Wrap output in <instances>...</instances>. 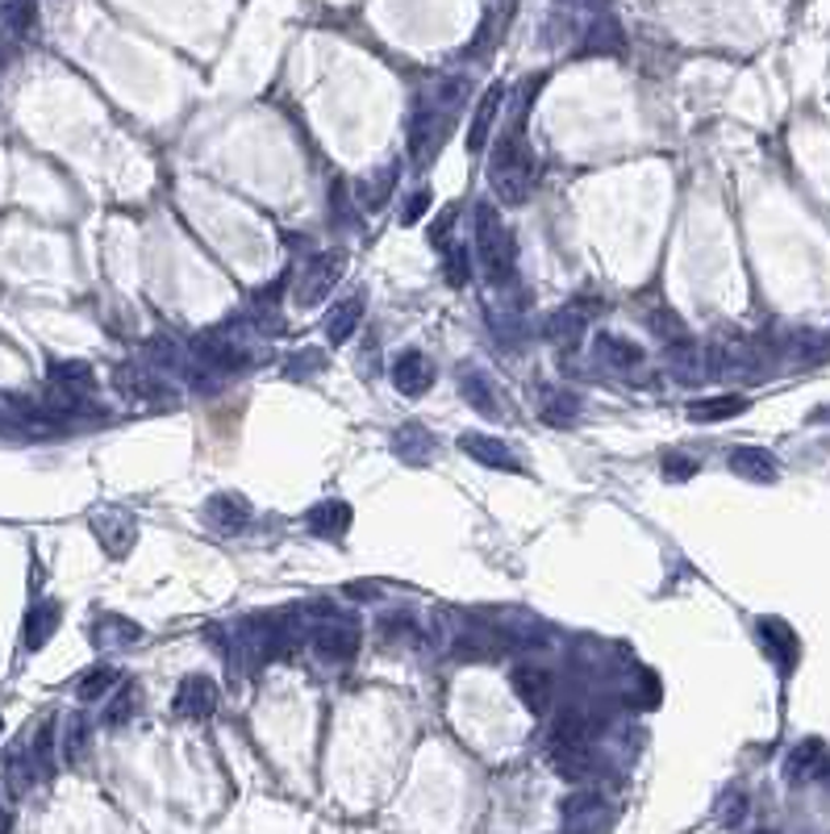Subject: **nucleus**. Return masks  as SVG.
<instances>
[{
	"label": "nucleus",
	"mask_w": 830,
	"mask_h": 834,
	"mask_svg": "<svg viewBox=\"0 0 830 834\" xmlns=\"http://www.w3.org/2000/svg\"><path fill=\"white\" fill-rule=\"evenodd\" d=\"M380 635L389 638V642H396V647H422V635H417V626L410 622V617H384L380 622Z\"/></svg>",
	"instance_id": "f704fd0d"
},
{
	"label": "nucleus",
	"mask_w": 830,
	"mask_h": 834,
	"mask_svg": "<svg viewBox=\"0 0 830 834\" xmlns=\"http://www.w3.org/2000/svg\"><path fill=\"white\" fill-rule=\"evenodd\" d=\"M647 326L656 329V338H664V343H672V347H680V343H693V338H689V329H684V322H680L672 309H652Z\"/></svg>",
	"instance_id": "473e14b6"
},
{
	"label": "nucleus",
	"mask_w": 830,
	"mask_h": 834,
	"mask_svg": "<svg viewBox=\"0 0 830 834\" xmlns=\"http://www.w3.org/2000/svg\"><path fill=\"white\" fill-rule=\"evenodd\" d=\"M822 780H827V785H830V760H827V772H822Z\"/></svg>",
	"instance_id": "a18cd8bd"
},
{
	"label": "nucleus",
	"mask_w": 830,
	"mask_h": 834,
	"mask_svg": "<svg viewBox=\"0 0 830 834\" xmlns=\"http://www.w3.org/2000/svg\"><path fill=\"white\" fill-rule=\"evenodd\" d=\"M756 635H760L764 656L788 676V672L797 668V659H802V638H797V630L788 626L785 617H760V622H756Z\"/></svg>",
	"instance_id": "39448f33"
},
{
	"label": "nucleus",
	"mask_w": 830,
	"mask_h": 834,
	"mask_svg": "<svg viewBox=\"0 0 830 834\" xmlns=\"http://www.w3.org/2000/svg\"><path fill=\"white\" fill-rule=\"evenodd\" d=\"M502 101H505V84H493V89L476 101V117H472V130H468V154H481L484 147H488V134H493V121H497V113H502Z\"/></svg>",
	"instance_id": "dca6fc26"
},
{
	"label": "nucleus",
	"mask_w": 830,
	"mask_h": 834,
	"mask_svg": "<svg viewBox=\"0 0 830 834\" xmlns=\"http://www.w3.org/2000/svg\"><path fill=\"white\" fill-rule=\"evenodd\" d=\"M509 684H514L518 702H522L530 714H546V709H551V697H555L551 672L534 668V663H518V668H514V676H509Z\"/></svg>",
	"instance_id": "6e6552de"
},
{
	"label": "nucleus",
	"mask_w": 830,
	"mask_h": 834,
	"mask_svg": "<svg viewBox=\"0 0 830 834\" xmlns=\"http://www.w3.org/2000/svg\"><path fill=\"white\" fill-rule=\"evenodd\" d=\"M92 642L96 647H130V642H138L142 638V630L134 626V622H126V617H117V614H105V617H96L92 622Z\"/></svg>",
	"instance_id": "aec40b11"
},
{
	"label": "nucleus",
	"mask_w": 830,
	"mask_h": 834,
	"mask_svg": "<svg viewBox=\"0 0 830 834\" xmlns=\"http://www.w3.org/2000/svg\"><path fill=\"white\" fill-rule=\"evenodd\" d=\"M743 409H747V396L722 393V396L693 401V405H689V417H693V421H726V417H739Z\"/></svg>",
	"instance_id": "6ab92c4d"
},
{
	"label": "nucleus",
	"mask_w": 830,
	"mask_h": 834,
	"mask_svg": "<svg viewBox=\"0 0 830 834\" xmlns=\"http://www.w3.org/2000/svg\"><path fill=\"white\" fill-rule=\"evenodd\" d=\"M534 184H539V159L530 151V142L522 134V117H518V126L505 134L493 159H488V188L505 205H526Z\"/></svg>",
	"instance_id": "f257e3e1"
},
{
	"label": "nucleus",
	"mask_w": 830,
	"mask_h": 834,
	"mask_svg": "<svg viewBox=\"0 0 830 834\" xmlns=\"http://www.w3.org/2000/svg\"><path fill=\"white\" fill-rule=\"evenodd\" d=\"M393 384H396V393H405V396L430 393V384H435V363H430L422 351H401L393 359Z\"/></svg>",
	"instance_id": "9b49d317"
},
{
	"label": "nucleus",
	"mask_w": 830,
	"mask_h": 834,
	"mask_svg": "<svg viewBox=\"0 0 830 834\" xmlns=\"http://www.w3.org/2000/svg\"><path fill=\"white\" fill-rule=\"evenodd\" d=\"M743 818H747V792L743 789L722 792V801H718V822L722 826H739Z\"/></svg>",
	"instance_id": "c9c22d12"
},
{
	"label": "nucleus",
	"mask_w": 830,
	"mask_h": 834,
	"mask_svg": "<svg viewBox=\"0 0 830 834\" xmlns=\"http://www.w3.org/2000/svg\"><path fill=\"white\" fill-rule=\"evenodd\" d=\"M472 239H476V259L488 285H509L514 280V267H518V246L514 234L505 230L497 205H476V218H472Z\"/></svg>",
	"instance_id": "f03ea898"
},
{
	"label": "nucleus",
	"mask_w": 830,
	"mask_h": 834,
	"mask_svg": "<svg viewBox=\"0 0 830 834\" xmlns=\"http://www.w3.org/2000/svg\"><path fill=\"white\" fill-rule=\"evenodd\" d=\"M38 22V9H34V0H0V25L9 30V34H30Z\"/></svg>",
	"instance_id": "c85d7f7f"
},
{
	"label": "nucleus",
	"mask_w": 830,
	"mask_h": 834,
	"mask_svg": "<svg viewBox=\"0 0 830 834\" xmlns=\"http://www.w3.org/2000/svg\"><path fill=\"white\" fill-rule=\"evenodd\" d=\"M726 463H730L735 476L756 480V484H772L781 476V463H776V455L764 451V447H735V451L726 455Z\"/></svg>",
	"instance_id": "ddd939ff"
},
{
	"label": "nucleus",
	"mask_w": 830,
	"mask_h": 834,
	"mask_svg": "<svg viewBox=\"0 0 830 834\" xmlns=\"http://www.w3.org/2000/svg\"><path fill=\"white\" fill-rule=\"evenodd\" d=\"M451 225H456V209H442V218L430 225V242H435V251H442V246L451 242Z\"/></svg>",
	"instance_id": "37998d69"
},
{
	"label": "nucleus",
	"mask_w": 830,
	"mask_h": 834,
	"mask_svg": "<svg viewBox=\"0 0 830 834\" xmlns=\"http://www.w3.org/2000/svg\"><path fill=\"white\" fill-rule=\"evenodd\" d=\"M306 526L318 534V538H343L350 530V506L347 501H318V506L306 513Z\"/></svg>",
	"instance_id": "f3484780"
},
{
	"label": "nucleus",
	"mask_w": 830,
	"mask_h": 834,
	"mask_svg": "<svg viewBox=\"0 0 830 834\" xmlns=\"http://www.w3.org/2000/svg\"><path fill=\"white\" fill-rule=\"evenodd\" d=\"M546 764L564 780H589V776L601 772V760H597L592 743H568V739H551L546 743Z\"/></svg>",
	"instance_id": "423d86ee"
},
{
	"label": "nucleus",
	"mask_w": 830,
	"mask_h": 834,
	"mask_svg": "<svg viewBox=\"0 0 830 834\" xmlns=\"http://www.w3.org/2000/svg\"><path fill=\"white\" fill-rule=\"evenodd\" d=\"M50 384H64V389H71V393H92L96 389V375H92V368L88 363H55L50 368Z\"/></svg>",
	"instance_id": "2f4dec72"
},
{
	"label": "nucleus",
	"mask_w": 830,
	"mask_h": 834,
	"mask_svg": "<svg viewBox=\"0 0 830 834\" xmlns=\"http://www.w3.org/2000/svg\"><path fill=\"white\" fill-rule=\"evenodd\" d=\"M134 709H138V688H122L113 709L105 714V726H126L134 718Z\"/></svg>",
	"instance_id": "e433bc0d"
},
{
	"label": "nucleus",
	"mask_w": 830,
	"mask_h": 834,
	"mask_svg": "<svg viewBox=\"0 0 830 834\" xmlns=\"http://www.w3.org/2000/svg\"><path fill=\"white\" fill-rule=\"evenodd\" d=\"M442 259H447V280H451L456 288L468 285V276H472V251H468L463 242L451 239L447 246H442Z\"/></svg>",
	"instance_id": "72a5a7b5"
},
{
	"label": "nucleus",
	"mask_w": 830,
	"mask_h": 834,
	"mask_svg": "<svg viewBox=\"0 0 830 834\" xmlns=\"http://www.w3.org/2000/svg\"><path fill=\"white\" fill-rule=\"evenodd\" d=\"M459 451H463V455H472L476 463H484V467H497V472H522V463L514 460V451H509L502 439L481 435V430L459 435Z\"/></svg>",
	"instance_id": "9d476101"
},
{
	"label": "nucleus",
	"mask_w": 830,
	"mask_h": 834,
	"mask_svg": "<svg viewBox=\"0 0 830 834\" xmlns=\"http://www.w3.org/2000/svg\"><path fill=\"white\" fill-rule=\"evenodd\" d=\"M543 421H551V426H576V417H580V401L572 393H564V389H551V393H543Z\"/></svg>",
	"instance_id": "bb28decb"
},
{
	"label": "nucleus",
	"mask_w": 830,
	"mask_h": 834,
	"mask_svg": "<svg viewBox=\"0 0 830 834\" xmlns=\"http://www.w3.org/2000/svg\"><path fill=\"white\" fill-rule=\"evenodd\" d=\"M585 334V309H560L543 322V338L555 347H576V338Z\"/></svg>",
	"instance_id": "a211bd4d"
},
{
	"label": "nucleus",
	"mask_w": 830,
	"mask_h": 834,
	"mask_svg": "<svg viewBox=\"0 0 830 834\" xmlns=\"http://www.w3.org/2000/svg\"><path fill=\"white\" fill-rule=\"evenodd\" d=\"M359 322H364V297H350V301H343V305L334 309V317L326 322V338L334 347H343V343L355 338Z\"/></svg>",
	"instance_id": "412c9836"
},
{
	"label": "nucleus",
	"mask_w": 830,
	"mask_h": 834,
	"mask_svg": "<svg viewBox=\"0 0 830 834\" xmlns=\"http://www.w3.org/2000/svg\"><path fill=\"white\" fill-rule=\"evenodd\" d=\"M221 693H218V681L214 676H205V672H193V676H184L180 688H175V714L180 718H214V709H218Z\"/></svg>",
	"instance_id": "0eeeda50"
},
{
	"label": "nucleus",
	"mask_w": 830,
	"mask_h": 834,
	"mask_svg": "<svg viewBox=\"0 0 830 834\" xmlns=\"http://www.w3.org/2000/svg\"><path fill=\"white\" fill-rule=\"evenodd\" d=\"M9 826H13V818H9V813L0 810V831H9Z\"/></svg>",
	"instance_id": "c03bdc74"
},
{
	"label": "nucleus",
	"mask_w": 830,
	"mask_h": 834,
	"mask_svg": "<svg viewBox=\"0 0 830 834\" xmlns=\"http://www.w3.org/2000/svg\"><path fill=\"white\" fill-rule=\"evenodd\" d=\"M430 451H435V439H430L426 426L410 421V426L396 430V455H401L405 463H426L430 460Z\"/></svg>",
	"instance_id": "5701e85b"
},
{
	"label": "nucleus",
	"mask_w": 830,
	"mask_h": 834,
	"mask_svg": "<svg viewBox=\"0 0 830 834\" xmlns=\"http://www.w3.org/2000/svg\"><path fill=\"white\" fill-rule=\"evenodd\" d=\"M330 218H334V221H343V225H347V221H350L347 179H334V184H330Z\"/></svg>",
	"instance_id": "58836bf2"
},
{
	"label": "nucleus",
	"mask_w": 830,
	"mask_h": 834,
	"mask_svg": "<svg viewBox=\"0 0 830 834\" xmlns=\"http://www.w3.org/2000/svg\"><path fill=\"white\" fill-rule=\"evenodd\" d=\"M84 722L76 718V722L67 726V739H64V755H67V764H80V755H84Z\"/></svg>",
	"instance_id": "ea45409f"
},
{
	"label": "nucleus",
	"mask_w": 830,
	"mask_h": 834,
	"mask_svg": "<svg viewBox=\"0 0 830 834\" xmlns=\"http://www.w3.org/2000/svg\"><path fill=\"white\" fill-rule=\"evenodd\" d=\"M393 188H396V167H384L376 184L368 179V184L359 188V209H364V213H380V209L389 205V197H393Z\"/></svg>",
	"instance_id": "c756f323"
},
{
	"label": "nucleus",
	"mask_w": 830,
	"mask_h": 834,
	"mask_svg": "<svg viewBox=\"0 0 830 834\" xmlns=\"http://www.w3.org/2000/svg\"><path fill=\"white\" fill-rule=\"evenodd\" d=\"M205 522L218 530V534H239L251 522V501L239 493H214L205 501Z\"/></svg>",
	"instance_id": "f8f14e48"
},
{
	"label": "nucleus",
	"mask_w": 830,
	"mask_h": 834,
	"mask_svg": "<svg viewBox=\"0 0 830 834\" xmlns=\"http://www.w3.org/2000/svg\"><path fill=\"white\" fill-rule=\"evenodd\" d=\"M309 642H313V651L326 663H350V659L359 656V626L350 617L326 614L322 626H313Z\"/></svg>",
	"instance_id": "7ed1b4c3"
},
{
	"label": "nucleus",
	"mask_w": 830,
	"mask_h": 834,
	"mask_svg": "<svg viewBox=\"0 0 830 834\" xmlns=\"http://www.w3.org/2000/svg\"><path fill=\"white\" fill-rule=\"evenodd\" d=\"M589 813H601V818H606V801H601V797H592V792H576V797L564 801V826H576V831L597 826Z\"/></svg>",
	"instance_id": "cd10ccee"
},
{
	"label": "nucleus",
	"mask_w": 830,
	"mask_h": 834,
	"mask_svg": "<svg viewBox=\"0 0 830 834\" xmlns=\"http://www.w3.org/2000/svg\"><path fill=\"white\" fill-rule=\"evenodd\" d=\"M827 743L822 739H806V743H797L788 751L785 760V776L793 785H802V780H814V776H822L827 772Z\"/></svg>",
	"instance_id": "2eb2a0df"
},
{
	"label": "nucleus",
	"mask_w": 830,
	"mask_h": 834,
	"mask_svg": "<svg viewBox=\"0 0 830 834\" xmlns=\"http://www.w3.org/2000/svg\"><path fill=\"white\" fill-rule=\"evenodd\" d=\"M426 209H430V188H417L414 197L405 200V209H401V225H414V221H422Z\"/></svg>",
	"instance_id": "a19ab883"
},
{
	"label": "nucleus",
	"mask_w": 830,
	"mask_h": 834,
	"mask_svg": "<svg viewBox=\"0 0 830 834\" xmlns=\"http://www.w3.org/2000/svg\"><path fill=\"white\" fill-rule=\"evenodd\" d=\"M459 389H463V396H468V401H472V405H476V409H481L484 417H502L497 393H493V389L484 384V375H476L472 368H468V372H463V380H459Z\"/></svg>",
	"instance_id": "7c9ffc66"
},
{
	"label": "nucleus",
	"mask_w": 830,
	"mask_h": 834,
	"mask_svg": "<svg viewBox=\"0 0 830 834\" xmlns=\"http://www.w3.org/2000/svg\"><path fill=\"white\" fill-rule=\"evenodd\" d=\"M117 681H122V676H117V668H113V663H96V668H88L84 676H80V684H76V697H80V702H101V697H105Z\"/></svg>",
	"instance_id": "a878e982"
},
{
	"label": "nucleus",
	"mask_w": 830,
	"mask_h": 834,
	"mask_svg": "<svg viewBox=\"0 0 830 834\" xmlns=\"http://www.w3.org/2000/svg\"><path fill=\"white\" fill-rule=\"evenodd\" d=\"M626 50V34H622V25L606 18V22H597L589 30V43H585V55H622Z\"/></svg>",
	"instance_id": "393cba45"
},
{
	"label": "nucleus",
	"mask_w": 830,
	"mask_h": 834,
	"mask_svg": "<svg viewBox=\"0 0 830 834\" xmlns=\"http://www.w3.org/2000/svg\"><path fill=\"white\" fill-rule=\"evenodd\" d=\"M442 134H447V121H438V113L430 105H417L414 117H410V154H414V163H430V154L442 147Z\"/></svg>",
	"instance_id": "1a4fd4ad"
},
{
	"label": "nucleus",
	"mask_w": 830,
	"mask_h": 834,
	"mask_svg": "<svg viewBox=\"0 0 830 834\" xmlns=\"http://www.w3.org/2000/svg\"><path fill=\"white\" fill-rule=\"evenodd\" d=\"M59 622H64V605L59 601H38V605H30V614H25V626H22V642L30 651H38L50 642V635L59 630Z\"/></svg>",
	"instance_id": "4468645a"
},
{
	"label": "nucleus",
	"mask_w": 830,
	"mask_h": 834,
	"mask_svg": "<svg viewBox=\"0 0 830 834\" xmlns=\"http://www.w3.org/2000/svg\"><path fill=\"white\" fill-rule=\"evenodd\" d=\"M597 355H601L610 368H618V372L643 363V351H638L634 343H626V338H618V334H601V338H597Z\"/></svg>",
	"instance_id": "b1692460"
},
{
	"label": "nucleus",
	"mask_w": 830,
	"mask_h": 834,
	"mask_svg": "<svg viewBox=\"0 0 830 834\" xmlns=\"http://www.w3.org/2000/svg\"><path fill=\"white\" fill-rule=\"evenodd\" d=\"M313 368H326V355L322 351H301V355H292V359H288V375H292V380H301V375H318Z\"/></svg>",
	"instance_id": "4c0bfd02"
},
{
	"label": "nucleus",
	"mask_w": 830,
	"mask_h": 834,
	"mask_svg": "<svg viewBox=\"0 0 830 834\" xmlns=\"http://www.w3.org/2000/svg\"><path fill=\"white\" fill-rule=\"evenodd\" d=\"M343 267L347 259L338 255V251H322V255H313L301 271V280H297V305H318V301H326L330 288L343 280Z\"/></svg>",
	"instance_id": "20e7f679"
},
{
	"label": "nucleus",
	"mask_w": 830,
	"mask_h": 834,
	"mask_svg": "<svg viewBox=\"0 0 830 834\" xmlns=\"http://www.w3.org/2000/svg\"><path fill=\"white\" fill-rule=\"evenodd\" d=\"M698 472V460H689V455H664V476L668 480H689Z\"/></svg>",
	"instance_id": "79ce46f5"
},
{
	"label": "nucleus",
	"mask_w": 830,
	"mask_h": 834,
	"mask_svg": "<svg viewBox=\"0 0 830 834\" xmlns=\"http://www.w3.org/2000/svg\"><path fill=\"white\" fill-rule=\"evenodd\" d=\"M92 530L101 534V547L109 551V555H126L134 547V522L130 518H122V513H109V518H96Z\"/></svg>",
	"instance_id": "4be33fe9"
}]
</instances>
